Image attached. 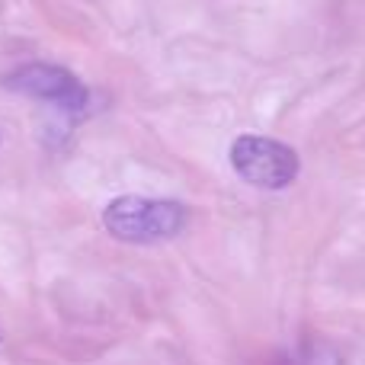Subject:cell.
<instances>
[{"instance_id": "obj_2", "label": "cell", "mask_w": 365, "mask_h": 365, "mask_svg": "<svg viewBox=\"0 0 365 365\" xmlns=\"http://www.w3.org/2000/svg\"><path fill=\"white\" fill-rule=\"evenodd\" d=\"M231 167L240 180L257 189H285L302 170L298 154L289 145L263 135H240L231 145Z\"/></svg>"}, {"instance_id": "obj_3", "label": "cell", "mask_w": 365, "mask_h": 365, "mask_svg": "<svg viewBox=\"0 0 365 365\" xmlns=\"http://www.w3.org/2000/svg\"><path fill=\"white\" fill-rule=\"evenodd\" d=\"M4 87L13 90V93H23L29 100L48 103L58 113H64L68 119L74 115H83L90 106V93L68 68L61 64H23L13 74L4 77Z\"/></svg>"}, {"instance_id": "obj_1", "label": "cell", "mask_w": 365, "mask_h": 365, "mask_svg": "<svg viewBox=\"0 0 365 365\" xmlns=\"http://www.w3.org/2000/svg\"><path fill=\"white\" fill-rule=\"evenodd\" d=\"M189 221L186 205L173 199H145V195H119L103 208V227L125 244H160L182 234Z\"/></svg>"}]
</instances>
